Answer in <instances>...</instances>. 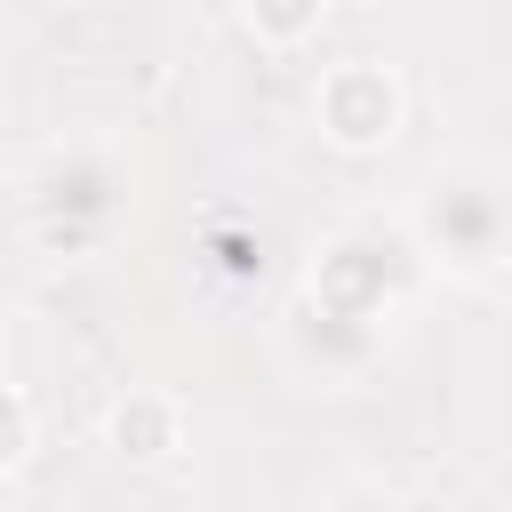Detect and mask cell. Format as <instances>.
I'll use <instances>...</instances> for the list:
<instances>
[{"mask_svg":"<svg viewBox=\"0 0 512 512\" xmlns=\"http://www.w3.org/2000/svg\"><path fill=\"white\" fill-rule=\"evenodd\" d=\"M424 272L488 288L512 272V168L488 152H440L400 208Z\"/></svg>","mask_w":512,"mask_h":512,"instance_id":"6da1fadb","label":"cell"},{"mask_svg":"<svg viewBox=\"0 0 512 512\" xmlns=\"http://www.w3.org/2000/svg\"><path fill=\"white\" fill-rule=\"evenodd\" d=\"M128 216H136V168L112 136H72V144L40 152L24 176V200H16L24 248L48 264L104 256L128 232Z\"/></svg>","mask_w":512,"mask_h":512,"instance_id":"7a4b0ae2","label":"cell"},{"mask_svg":"<svg viewBox=\"0 0 512 512\" xmlns=\"http://www.w3.org/2000/svg\"><path fill=\"white\" fill-rule=\"evenodd\" d=\"M416 288H424V256H416L408 224H384V216L320 232L304 272H296V304H312L328 320H352V328H376V336L400 328Z\"/></svg>","mask_w":512,"mask_h":512,"instance_id":"3957f363","label":"cell"},{"mask_svg":"<svg viewBox=\"0 0 512 512\" xmlns=\"http://www.w3.org/2000/svg\"><path fill=\"white\" fill-rule=\"evenodd\" d=\"M312 128L344 160L392 152L400 128H408V80H400V64H384V56H336V64H320V80H312Z\"/></svg>","mask_w":512,"mask_h":512,"instance_id":"277c9868","label":"cell"},{"mask_svg":"<svg viewBox=\"0 0 512 512\" xmlns=\"http://www.w3.org/2000/svg\"><path fill=\"white\" fill-rule=\"evenodd\" d=\"M384 352H392V336L352 328V320H328V312H312V304H296V296H288V312H280V360H288V376H304L312 392H352Z\"/></svg>","mask_w":512,"mask_h":512,"instance_id":"5b68a950","label":"cell"},{"mask_svg":"<svg viewBox=\"0 0 512 512\" xmlns=\"http://www.w3.org/2000/svg\"><path fill=\"white\" fill-rule=\"evenodd\" d=\"M184 432H192L184 400L176 392H152V384H128L104 408V448L120 464H168V456H184Z\"/></svg>","mask_w":512,"mask_h":512,"instance_id":"8992f818","label":"cell"},{"mask_svg":"<svg viewBox=\"0 0 512 512\" xmlns=\"http://www.w3.org/2000/svg\"><path fill=\"white\" fill-rule=\"evenodd\" d=\"M328 8H336V0H240V32H248L256 48H272V56H296V48L320 40Z\"/></svg>","mask_w":512,"mask_h":512,"instance_id":"52a82bcc","label":"cell"},{"mask_svg":"<svg viewBox=\"0 0 512 512\" xmlns=\"http://www.w3.org/2000/svg\"><path fill=\"white\" fill-rule=\"evenodd\" d=\"M32 448H40V408H32V392L0 368V480H8V472H24V464H32Z\"/></svg>","mask_w":512,"mask_h":512,"instance_id":"ba28073f","label":"cell"},{"mask_svg":"<svg viewBox=\"0 0 512 512\" xmlns=\"http://www.w3.org/2000/svg\"><path fill=\"white\" fill-rule=\"evenodd\" d=\"M312 512H400V488H384V480H336Z\"/></svg>","mask_w":512,"mask_h":512,"instance_id":"9c48e42d","label":"cell"},{"mask_svg":"<svg viewBox=\"0 0 512 512\" xmlns=\"http://www.w3.org/2000/svg\"><path fill=\"white\" fill-rule=\"evenodd\" d=\"M400 512H456V504L432 496V488H400Z\"/></svg>","mask_w":512,"mask_h":512,"instance_id":"30bf717a","label":"cell"},{"mask_svg":"<svg viewBox=\"0 0 512 512\" xmlns=\"http://www.w3.org/2000/svg\"><path fill=\"white\" fill-rule=\"evenodd\" d=\"M0 512H32V504H0Z\"/></svg>","mask_w":512,"mask_h":512,"instance_id":"8fae6325","label":"cell"},{"mask_svg":"<svg viewBox=\"0 0 512 512\" xmlns=\"http://www.w3.org/2000/svg\"><path fill=\"white\" fill-rule=\"evenodd\" d=\"M0 344H8V328H0Z\"/></svg>","mask_w":512,"mask_h":512,"instance_id":"7c38bea8","label":"cell"}]
</instances>
